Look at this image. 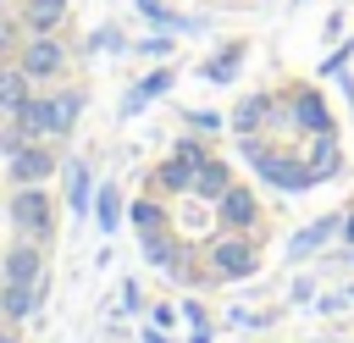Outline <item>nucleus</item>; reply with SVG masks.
<instances>
[{"label": "nucleus", "mask_w": 354, "mask_h": 343, "mask_svg": "<svg viewBox=\"0 0 354 343\" xmlns=\"http://www.w3.org/2000/svg\"><path fill=\"white\" fill-rule=\"evenodd\" d=\"M6 282H39V254L33 249H11L6 254Z\"/></svg>", "instance_id": "nucleus-17"}, {"label": "nucleus", "mask_w": 354, "mask_h": 343, "mask_svg": "<svg viewBox=\"0 0 354 343\" xmlns=\"http://www.w3.org/2000/svg\"><path fill=\"white\" fill-rule=\"evenodd\" d=\"M66 183H72V210L83 216L88 210V172L83 166H66Z\"/></svg>", "instance_id": "nucleus-23"}, {"label": "nucleus", "mask_w": 354, "mask_h": 343, "mask_svg": "<svg viewBox=\"0 0 354 343\" xmlns=\"http://www.w3.org/2000/svg\"><path fill=\"white\" fill-rule=\"evenodd\" d=\"M188 122H194V127H199V133H210V127H221V122H216V116H210V111H194V116H188Z\"/></svg>", "instance_id": "nucleus-28"}, {"label": "nucleus", "mask_w": 354, "mask_h": 343, "mask_svg": "<svg viewBox=\"0 0 354 343\" xmlns=\"http://www.w3.org/2000/svg\"><path fill=\"white\" fill-rule=\"evenodd\" d=\"M94 221H100V227H105V232H111V227H116V221H122V194H116V188H111V183H105V188H100V194H94Z\"/></svg>", "instance_id": "nucleus-18"}, {"label": "nucleus", "mask_w": 354, "mask_h": 343, "mask_svg": "<svg viewBox=\"0 0 354 343\" xmlns=\"http://www.w3.org/2000/svg\"><path fill=\"white\" fill-rule=\"evenodd\" d=\"M61 61H66L61 39H44V33H39L33 44H22V72H28V77H55Z\"/></svg>", "instance_id": "nucleus-5"}, {"label": "nucleus", "mask_w": 354, "mask_h": 343, "mask_svg": "<svg viewBox=\"0 0 354 343\" xmlns=\"http://www.w3.org/2000/svg\"><path fill=\"white\" fill-rule=\"evenodd\" d=\"M343 61H348V44H343V50H332V55H326V66H321V72H326V77H332V72H343Z\"/></svg>", "instance_id": "nucleus-26"}, {"label": "nucleus", "mask_w": 354, "mask_h": 343, "mask_svg": "<svg viewBox=\"0 0 354 343\" xmlns=\"http://www.w3.org/2000/svg\"><path fill=\"white\" fill-rule=\"evenodd\" d=\"M133 221H138V232H144V227H155V221H166V210H160L155 199H144V205H133Z\"/></svg>", "instance_id": "nucleus-24"}, {"label": "nucleus", "mask_w": 354, "mask_h": 343, "mask_svg": "<svg viewBox=\"0 0 354 343\" xmlns=\"http://www.w3.org/2000/svg\"><path fill=\"white\" fill-rule=\"evenodd\" d=\"M288 111H293V122H299L310 138H315V133H332V116H326L321 94H293V105H288Z\"/></svg>", "instance_id": "nucleus-9"}, {"label": "nucleus", "mask_w": 354, "mask_h": 343, "mask_svg": "<svg viewBox=\"0 0 354 343\" xmlns=\"http://www.w3.org/2000/svg\"><path fill=\"white\" fill-rule=\"evenodd\" d=\"M144 343H171V337H166L160 326H149V332H144Z\"/></svg>", "instance_id": "nucleus-29"}, {"label": "nucleus", "mask_w": 354, "mask_h": 343, "mask_svg": "<svg viewBox=\"0 0 354 343\" xmlns=\"http://www.w3.org/2000/svg\"><path fill=\"white\" fill-rule=\"evenodd\" d=\"M210 271H216L221 282H232V277H249V271H254V249H249L243 238H221V243L210 249Z\"/></svg>", "instance_id": "nucleus-4"}, {"label": "nucleus", "mask_w": 354, "mask_h": 343, "mask_svg": "<svg viewBox=\"0 0 354 343\" xmlns=\"http://www.w3.org/2000/svg\"><path fill=\"white\" fill-rule=\"evenodd\" d=\"M61 17H66V0H28V6H22V22H28L33 33H50Z\"/></svg>", "instance_id": "nucleus-12"}, {"label": "nucleus", "mask_w": 354, "mask_h": 343, "mask_svg": "<svg viewBox=\"0 0 354 343\" xmlns=\"http://www.w3.org/2000/svg\"><path fill=\"white\" fill-rule=\"evenodd\" d=\"M33 299H39V288L33 282H6V315L17 321V315H28L33 310Z\"/></svg>", "instance_id": "nucleus-19"}, {"label": "nucleus", "mask_w": 354, "mask_h": 343, "mask_svg": "<svg viewBox=\"0 0 354 343\" xmlns=\"http://www.w3.org/2000/svg\"><path fill=\"white\" fill-rule=\"evenodd\" d=\"M243 155L260 166V177H266L271 188H288V194H299V188H310V183H315V177H310V166H293V160L271 155V149H266V144H254V138L243 144Z\"/></svg>", "instance_id": "nucleus-2"}, {"label": "nucleus", "mask_w": 354, "mask_h": 343, "mask_svg": "<svg viewBox=\"0 0 354 343\" xmlns=\"http://www.w3.org/2000/svg\"><path fill=\"white\" fill-rule=\"evenodd\" d=\"M11 216H17V227H28V232H44V227H50V205H44V194H39L33 183H22V194L11 199Z\"/></svg>", "instance_id": "nucleus-6"}, {"label": "nucleus", "mask_w": 354, "mask_h": 343, "mask_svg": "<svg viewBox=\"0 0 354 343\" xmlns=\"http://www.w3.org/2000/svg\"><path fill=\"white\" fill-rule=\"evenodd\" d=\"M227 188H232V172H227L221 160H199V166H194V183H188L194 199H221Z\"/></svg>", "instance_id": "nucleus-7"}, {"label": "nucleus", "mask_w": 354, "mask_h": 343, "mask_svg": "<svg viewBox=\"0 0 354 343\" xmlns=\"http://www.w3.org/2000/svg\"><path fill=\"white\" fill-rule=\"evenodd\" d=\"M0 343H11V337H0Z\"/></svg>", "instance_id": "nucleus-31"}, {"label": "nucleus", "mask_w": 354, "mask_h": 343, "mask_svg": "<svg viewBox=\"0 0 354 343\" xmlns=\"http://www.w3.org/2000/svg\"><path fill=\"white\" fill-rule=\"evenodd\" d=\"M77 116V94H50V100H22L17 105V127L28 133H66Z\"/></svg>", "instance_id": "nucleus-1"}, {"label": "nucleus", "mask_w": 354, "mask_h": 343, "mask_svg": "<svg viewBox=\"0 0 354 343\" xmlns=\"http://www.w3.org/2000/svg\"><path fill=\"white\" fill-rule=\"evenodd\" d=\"M249 221H254V199H249L243 188H227V194H221V227L238 232V227H249Z\"/></svg>", "instance_id": "nucleus-11"}, {"label": "nucleus", "mask_w": 354, "mask_h": 343, "mask_svg": "<svg viewBox=\"0 0 354 343\" xmlns=\"http://www.w3.org/2000/svg\"><path fill=\"white\" fill-rule=\"evenodd\" d=\"M50 172H55V155H50V149H33V144H28V149H17V160H11L17 188H22V183H44Z\"/></svg>", "instance_id": "nucleus-8"}, {"label": "nucleus", "mask_w": 354, "mask_h": 343, "mask_svg": "<svg viewBox=\"0 0 354 343\" xmlns=\"http://www.w3.org/2000/svg\"><path fill=\"white\" fill-rule=\"evenodd\" d=\"M332 227H337V216H321V221H310L304 232H293V238H288V260H304V254H315V249L332 238Z\"/></svg>", "instance_id": "nucleus-10"}, {"label": "nucleus", "mask_w": 354, "mask_h": 343, "mask_svg": "<svg viewBox=\"0 0 354 343\" xmlns=\"http://www.w3.org/2000/svg\"><path fill=\"white\" fill-rule=\"evenodd\" d=\"M348 243H354V216H348Z\"/></svg>", "instance_id": "nucleus-30"}, {"label": "nucleus", "mask_w": 354, "mask_h": 343, "mask_svg": "<svg viewBox=\"0 0 354 343\" xmlns=\"http://www.w3.org/2000/svg\"><path fill=\"white\" fill-rule=\"evenodd\" d=\"M144 260H155V266H166V271H177V277H183L188 243H183V238H171V232H166V221H155V227H144Z\"/></svg>", "instance_id": "nucleus-3"}, {"label": "nucleus", "mask_w": 354, "mask_h": 343, "mask_svg": "<svg viewBox=\"0 0 354 343\" xmlns=\"http://www.w3.org/2000/svg\"><path fill=\"white\" fill-rule=\"evenodd\" d=\"M166 89H171V72H166V66H160V72H149V77H138V89H133V94H127V105H122V111H127V116H133V111H144V105H149V100H155V94H166Z\"/></svg>", "instance_id": "nucleus-14"}, {"label": "nucleus", "mask_w": 354, "mask_h": 343, "mask_svg": "<svg viewBox=\"0 0 354 343\" xmlns=\"http://www.w3.org/2000/svg\"><path fill=\"white\" fill-rule=\"evenodd\" d=\"M94 50H122V33H116V28H100V33H94Z\"/></svg>", "instance_id": "nucleus-25"}, {"label": "nucleus", "mask_w": 354, "mask_h": 343, "mask_svg": "<svg viewBox=\"0 0 354 343\" xmlns=\"http://www.w3.org/2000/svg\"><path fill=\"white\" fill-rule=\"evenodd\" d=\"M266 116H271V100H266V94H254V100H243V105L232 111V127H238V133H254Z\"/></svg>", "instance_id": "nucleus-16"}, {"label": "nucleus", "mask_w": 354, "mask_h": 343, "mask_svg": "<svg viewBox=\"0 0 354 343\" xmlns=\"http://www.w3.org/2000/svg\"><path fill=\"white\" fill-rule=\"evenodd\" d=\"M160 183H166V188H188V183H194V166H188V160H177V155H171V160H166V166H160Z\"/></svg>", "instance_id": "nucleus-22"}, {"label": "nucleus", "mask_w": 354, "mask_h": 343, "mask_svg": "<svg viewBox=\"0 0 354 343\" xmlns=\"http://www.w3.org/2000/svg\"><path fill=\"white\" fill-rule=\"evenodd\" d=\"M337 166H343V160H337V144H332V133H315V149H310V177H315V183H326Z\"/></svg>", "instance_id": "nucleus-15"}, {"label": "nucleus", "mask_w": 354, "mask_h": 343, "mask_svg": "<svg viewBox=\"0 0 354 343\" xmlns=\"http://www.w3.org/2000/svg\"><path fill=\"white\" fill-rule=\"evenodd\" d=\"M22 77H28V72H0V105H6V111H17V105L28 100V89H22Z\"/></svg>", "instance_id": "nucleus-21"}, {"label": "nucleus", "mask_w": 354, "mask_h": 343, "mask_svg": "<svg viewBox=\"0 0 354 343\" xmlns=\"http://www.w3.org/2000/svg\"><path fill=\"white\" fill-rule=\"evenodd\" d=\"M238 61H243V39H232L227 50H216V55L205 61V83H227V77L238 72Z\"/></svg>", "instance_id": "nucleus-13"}, {"label": "nucleus", "mask_w": 354, "mask_h": 343, "mask_svg": "<svg viewBox=\"0 0 354 343\" xmlns=\"http://www.w3.org/2000/svg\"><path fill=\"white\" fill-rule=\"evenodd\" d=\"M138 11H144L149 22H160V28H177V33H183V28H194V17H177V11H166L160 0H138Z\"/></svg>", "instance_id": "nucleus-20"}, {"label": "nucleus", "mask_w": 354, "mask_h": 343, "mask_svg": "<svg viewBox=\"0 0 354 343\" xmlns=\"http://www.w3.org/2000/svg\"><path fill=\"white\" fill-rule=\"evenodd\" d=\"M177 160H188V166H199V160H205V149H199V144H194V138H188V144H183V149H177Z\"/></svg>", "instance_id": "nucleus-27"}]
</instances>
